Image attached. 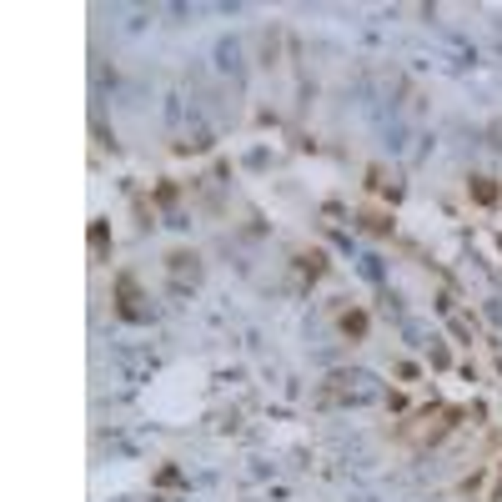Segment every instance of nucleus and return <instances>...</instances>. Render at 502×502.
<instances>
[{
  "label": "nucleus",
  "instance_id": "1",
  "mask_svg": "<svg viewBox=\"0 0 502 502\" xmlns=\"http://www.w3.org/2000/svg\"><path fill=\"white\" fill-rule=\"evenodd\" d=\"M457 417H462L457 407H427V412H417V417H412V422H407L402 432H397V437H402V442H417V447H422V442H437V437H447V432L457 427Z\"/></svg>",
  "mask_w": 502,
  "mask_h": 502
},
{
  "label": "nucleus",
  "instance_id": "4",
  "mask_svg": "<svg viewBox=\"0 0 502 502\" xmlns=\"http://www.w3.org/2000/svg\"><path fill=\"white\" fill-rule=\"evenodd\" d=\"M362 226H367V232H392V221L376 216V211H362Z\"/></svg>",
  "mask_w": 502,
  "mask_h": 502
},
{
  "label": "nucleus",
  "instance_id": "2",
  "mask_svg": "<svg viewBox=\"0 0 502 502\" xmlns=\"http://www.w3.org/2000/svg\"><path fill=\"white\" fill-rule=\"evenodd\" d=\"M472 196L483 201V206H492V201H497V181H487V176H472Z\"/></svg>",
  "mask_w": 502,
  "mask_h": 502
},
{
  "label": "nucleus",
  "instance_id": "7",
  "mask_svg": "<svg viewBox=\"0 0 502 502\" xmlns=\"http://www.w3.org/2000/svg\"><path fill=\"white\" fill-rule=\"evenodd\" d=\"M497 246H502V241H497Z\"/></svg>",
  "mask_w": 502,
  "mask_h": 502
},
{
  "label": "nucleus",
  "instance_id": "6",
  "mask_svg": "<svg viewBox=\"0 0 502 502\" xmlns=\"http://www.w3.org/2000/svg\"><path fill=\"white\" fill-rule=\"evenodd\" d=\"M487 502H502V462H497V477H492V492H487Z\"/></svg>",
  "mask_w": 502,
  "mask_h": 502
},
{
  "label": "nucleus",
  "instance_id": "3",
  "mask_svg": "<svg viewBox=\"0 0 502 502\" xmlns=\"http://www.w3.org/2000/svg\"><path fill=\"white\" fill-rule=\"evenodd\" d=\"M342 331H347V337H362V331H367V317H362V311H342Z\"/></svg>",
  "mask_w": 502,
  "mask_h": 502
},
{
  "label": "nucleus",
  "instance_id": "5",
  "mask_svg": "<svg viewBox=\"0 0 502 502\" xmlns=\"http://www.w3.org/2000/svg\"><path fill=\"white\" fill-rule=\"evenodd\" d=\"M101 246H106V226L96 221V226H91V251H96V257H101Z\"/></svg>",
  "mask_w": 502,
  "mask_h": 502
}]
</instances>
